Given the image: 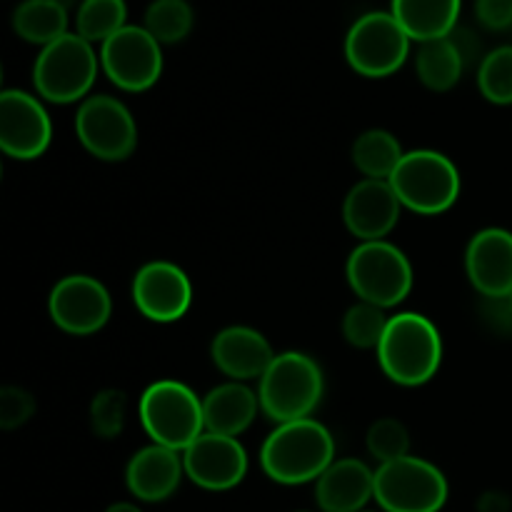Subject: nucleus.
Here are the masks:
<instances>
[{"label": "nucleus", "mask_w": 512, "mask_h": 512, "mask_svg": "<svg viewBox=\"0 0 512 512\" xmlns=\"http://www.w3.org/2000/svg\"><path fill=\"white\" fill-rule=\"evenodd\" d=\"M375 355L390 383L420 388L430 383L443 365V335L430 318L405 310L390 315Z\"/></svg>", "instance_id": "f257e3e1"}, {"label": "nucleus", "mask_w": 512, "mask_h": 512, "mask_svg": "<svg viewBox=\"0 0 512 512\" xmlns=\"http://www.w3.org/2000/svg\"><path fill=\"white\" fill-rule=\"evenodd\" d=\"M333 460V433L315 418L275 425L260 448V468L278 485L315 483Z\"/></svg>", "instance_id": "f03ea898"}, {"label": "nucleus", "mask_w": 512, "mask_h": 512, "mask_svg": "<svg viewBox=\"0 0 512 512\" xmlns=\"http://www.w3.org/2000/svg\"><path fill=\"white\" fill-rule=\"evenodd\" d=\"M258 383L260 413L275 425L313 418L325 393L320 365L298 350H285L275 355Z\"/></svg>", "instance_id": "7ed1b4c3"}, {"label": "nucleus", "mask_w": 512, "mask_h": 512, "mask_svg": "<svg viewBox=\"0 0 512 512\" xmlns=\"http://www.w3.org/2000/svg\"><path fill=\"white\" fill-rule=\"evenodd\" d=\"M100 70V53L78 33L63 35L40 48L33 63V88L40 100L55 105L83 103L90 98Z\"/></svg>", "instance_id": "20e7f679"}, {"label": "nucleus", "mask_w": 512, "mask_h": 512, "mask_svg": "<svg viewBox=\"0 0 512 512\" xmlns=\"http://www.w3.org/2000/svg\"><path fill=\"white\" fill-rule=\"evenodd\" d=\"M140 425L150 443L183 453L205 433L203 398L180 380H158L140 395Z\"/></svg>", "instance_id": "39448f33"}, {"label": "nucleus", "mask_w": 512, "mask_h": 512, "mask_svg": "<svg viewBox=\"0 0 512 512\" xmlns=\"http://www.w3.org/2000/svg\"><path fill=\"white\" fill-rule=\"evenodd\" d=\"M390 185L403 208L420 215H440L458 203L463 178L448 155L423 148L405 153L390 175Z\"/></svg>", "instance_id": "423d86ee"}, {"label": "nucleus", "mask_w": 512, "mask_h": 512, "mask_svg": "<svg viewBox=\"0 0 512 512\" xmlns=\"http://www.w3.org/2000/svg\"><path fill=\"white\" fill-rule=\"evenodd\" d=\"M348 285L358 300L390 310L413 290V265L398 245L388 240L358 243L345 265Z\"/></svg>", "instance_id": "0eeeda50"}, {"label": "nucleus", "mask_w": 512, "mask_h": 512, "mask_svg": "<svg viewBox=\"0 0 512 512\" xmlns=\"http://www.w3.org/2000/svg\"><path fill=\"white\" fill-rule=\"evenodd\" d=\"M448 495V478L425 458L405 455L375 470V503L383 512H440Z\"/></svg>", "instance_id": "6e6552de"}, {"label": "nucleus", "mask_w": 512, "mask_h": 512, "mask_svg": "<svg viewBox=\"0 0 512 512\" xmlns=\"http://www.w3.org/2000/svg\"><path fill=\"white\" fill-rule=\"evenodd\" d=\"M410 35L390 10L365 13L345 35V60L358 75L370 80L398 73L410 58Z\"/></svg>", "instance_id": "1a4fd4ad"}, {"label": "nucleus", "mask_w": 512, "mask_h": 512, "mask_svg": "<svg viewBox=\"0 0 512 512\" xmlns=\"http://www.w3.org/2000/svg\"><path fill=\"white\" fill-rule=\"evenodd\" d=\"M75 135L93 158L123 163L138 148V125L123 100L113 95H90L75 113Z\"/></svg>", "instance_id": "9d476101"}, {"label": "nucleus", "mask_w": 512, "mask_h": 512, "mask_svg": "<svg viewBox=\"0 0 512 512\" xmlns=\"http://www.w3.org/2000/svg\"><path fill=\"white\" fill-rule=\"evenodd\" d=\"M98 53L105 78L125 93H145L163 75V45L143 25H125Z\"/></svg>", "instance_id": "9b49d317"}, {"label": "nucleus", "mask_w": 512, "mask_h": 512, "mask_svg": "<svg viewBox=\"0 0 512 512\" xmlns=\"http://www.w3.org/2000/svg\"><path fill=\"white\" fill-rule=\"evenodd\" d=\"M48 313L55 328L75 338H85L108 325L113 315V298L93 275H65L50 290Z\"/></svg>", "instance_id": "f8f14e48"}, {"label": "nucleus", "mask_w": 512, "mask_h": 512, "mask_svg": "<svg viewBox=\"0 0 512 512\" xmlns=\"http://www.w3.org/2000/svg\"><path fill=\"white\" fill-rule=\"evenodd\" d=\"M53 123L43 100L25 90L0 93V150L13 160H35L50 148Z\"/></svg>", "instance_id": "ddd939ff"}, {"label": "nucleus", "mask_w": 512, "mask_h": 512, "mask_svg": "<svg viewBox=\"0 0 512 512\" xmlns=\"http://www.w3.org/2000/svg\"><path fill=\"white\" fill-rule=\"evenodd\" d=\"M133 305L150 323H178L193 303V283L180 265L170 260H150L135 273Z\"/></svg>", "instance_id": "4468645a"}, {"label": "nucleus", "mask_w": 512, "mask_h": 512, "mask_svg": "<svg viewBox=\"0 0 512 512\" xmlns=\"http://www.w3.org/2000/svg\"><path fill=\"white\" fill-rule=\"evenodd\" d=\"M185 478L210 493L238 488L248 475V453L238 438L205 430L193 445L183 450Z\"/></svg>", "instance_id": "2eb2a0df"}, {"label": "nucleus", "mask_w": 512, "mask_h": 512, "mask_svg": "<svg viewBox=\"0 0 512 512\" xmlns=\"http://www.w3.org/2000/svg\"><path fill=\"white\" fill-rule=\"evenodd\" d=\"M403 203L390 180H358L343 200V223L360 243L385 240L400 223Z\"/></svg>", "instance_id": "dca6fc26"}, {"label": "nucleus", "mask_w": 512, "mask_h": 512, "mask_svg": "<svg viewBox=\"0 0 512 512\" xmlns=\"http://www.w3.org/2000/svg\"><path fill=\"white\" fill-rule=\"evenodd\" d=\"M465 273L470 285L488 300L512 298V233L485 228L465 248Z\"/></svg>", "instance_id": "f3484780"}, {"label": "nucleus", "mask_w": 512, "mask_h": 512, "mask_svg": "<svg viewBox=\"0 0 512 512\" xmlns=\"http://www.w3.org/2000/svg\"><path fill=\"white\" fill-rule=\"evenodd\" d=\"M270 340L248 325H228L210 343V360L215 368L235 383L260 380L275 360Z\"/></svg>", "instance_id": "a211bd4d"}, {"label": "nucleus", "mask_w": 512, "mask_h": 512, "mask_svg": "<svg viewBox=\"0 0 512 512\" xmlns=\"http://www.w3.org/2000/svg\"><path fill=\"white\" fill-rule=\"evenodd\" d=\"M185 478L183 453L163 448V445H145L130 458L125 468V485L130 493L143 503H163Z\"/></svg>", "instance_id": "6ab92c4d"}, {"label": "nucleus", "mask_w": 512, "mask_h": 512, "mask_svg": "<svg viewBox=\"0 0 512 512\" xmlns=\"http://www.w3.org/2000/svg\"><path fill=\"white\" fill-rule=\"evenodd\" d=\"M375 500V470L358 458H335L315 480V503L323 512H363Z\"/></svg>", "instance_id": "aec40b11"}, {"label": "nucleus", "mask_w": 512, "mask_h": 512, "mask_svg": "<svg viewBox=\"0 0 512 512\" xmlns=\"http://www.w3.org/2000/svg\"><path fill=\"white\" fill-rule=\"evenodd\" d=\"M260 413V398L248 383H228L215 385L213 390L203 395V415L205 430L208 433L240 438L250 425L255 423Z\"/></svg>", "instance_id": "412c9836"}, {"label": "nucleus", "mask_w": 512, "mask_h": 512, "mask_svg": "<svg viewBox=\"0 0 512 512\" xmlns=\"http://www.w3.org/2000/svg\"><path fill=\"white\" fill-rule=\"evenodd\" d=\"M463 0H390V13L413 43L450 38L458 30Z\"/></svg>", "instance_id": "4be33fe9"}, {"label": "nucleus", "mask_w": 512, "mask_h": 512, "mask_svg": "<svg viewBox=\"0 0 512 512\" xmlns=\"http://www.w3.org/2000/svg\"><path fill=\"white\" fill-rule=\"evenodd\" d=\"M465 70V55L458 40L450 38L428 40L418 45L415 53V75L433 93H448L460 83Z\"/></svg>", "instance_id": "5701e85b"}, {"label": "nucleus", "mask_w": 512, "mask_h": 512, "mask_svg": "<svg viewBox=\"0 0 512 512\" xmlns=\"http://www.w3.org/2000/svg\"><path fill=\"white\" fill-rule=\"evenodd\" d=\"M10 25L20 40L45 48L70 33V13L55 0H23L13 10Z\"/></svg>", "instance_id": "b1692460"}, {"label": "nucleus", "mask_w": 512, "mask_h": 512, "mask_svg": "<svg viewBox=\"0 0 512 512\" xmlns=\"http://www.w3.org/2000/svg\"><path fill=\"white\" fill-rule=\"evenodd\" d=\"M350 158L355 170L368 180H390L400 160L405 158V150L390 130L370 128L355 138Z\"/></svg>", "instance_id": "393cba45"}, {"label": "nucleus", "mask_w": 512, "mask_h": 512, "mask_svg": "<svg viewBox=\"0 0 512 512\" xmlns=\"http://www.w3.org/2000/svg\"><path fill=\"white\" fill-rule=\"evenodd\" d=\"M75 30L80 38L93 45H103L128 23V3L125 0H83L75 10Z\"/></svg>", "instance_id": "a878e982"}, {"label": "nucleus", "mask_w": 512, "mask_h": 512, "mask_svg": "<svg viewBox=\"0 0 512 512\" xmlns=\"http://www.w3.org/2000/svg\"><path fill=\"white\" fill-rule=\"evenodd\" d=\"M195 23L193 5L188 0H153L145 8L143 28L158 40L160 45L183 43Z\"/></svg>", "instance_id": "bb28decb"}, {"label": "nucleus", "mask_w": 512, "mask_h": 512, "mask_svg": "<svg viewBox=\"0 0 512 512\" xmlns=\"http://www.w3.org/2000/svg\"><path fill=\"white\" fill-rule=\"evenodd\" d=\"M388 323L390 315L383 308H378L373 303H365V300H358V303L345 310L340 330H343L345 343L353 345V348L378 350Z\"/></svg>", "instance_id": "cd10ccee"}, {"label": "nucleus", "mask_w": 512, "mask_h": 512, "mask_svg": "<svg viewBox=\"0 0 512 512\" xmlns=\"http://www.w3.org/2000/svg\"><path fill=\"white\" fill-rule=\"evenodd\" d=\"M478 90L488 103L512 105V45L490 50L478 68Z\"/></svg>", "instance_id": "c85d7f7f"}, {"label": "nucleus", "mask_w": 512, "mask_h": 512, "mask_svg": "<svg viewBox=\"0 0 512 512\" xmlns=\"http://www.w3.org/2000/svg\"><path fill=\"white\" fill-rule=\"evenodd\" d=\"M128 418V395L118 388H105L90 403V428L95 438L113 440L123 433Z\"/></svg>", "instance_id": "c756f323"}, {"label": "nucleus", "mask_w": 512, "mask_h": 512, "mask_svg": "<svg viewBox=\"0 0 512 512\" xmlns=\"http://www.w3.org/2000/svg\"><path fill=\"white\" fill-rule=\"evenodd\" d=\"M365 445L380 465L393 463V460L410 455V433L398 418H380L368 428Z\"/></svg>", "instance_id": "7c9ffc66"}, {"label": "nucleus", "mask_w": 512, "mask_h": 512, "mask_svg": "<svg viewBox=\"0 0 512 512\" xmlns=\"http://www.w3.org/2000/svg\"><path fill=\"white\" fill-rule=\"evenodd\" d=\"M35 415V398L25 388L5 385L0 390V428L18 430Z\"/></svg>", "instance_id": "2f4dec72"}, {"label": "nucleus", "mask_w": 512, "mask_h": 512, "mask_svg": "<svg viewBox=\"0 0 512 512\" xmlns=\"http://www.w3.org/2000/svg\"><path fill=\"white\" fill-rule=\"evenodd\" d=\"M475 15L488 30L512 28V0H475Z\"/></svg>", "instance_id": "473e14b6"}, {"label": "nucleus", "mask_w": 512, "mask_h": 512, "mask_svg": "<svg viewBox=\"0 0 512 512\" xmlns=\"http://www.w3.org/2000/svg\"><path fill=\"white\" fill-rule=\"evenodd\" d=\"M105 512H143L135 503H113Z\"/></svg>", "instance_id": "72a5a7b5"}, {"label": "nucleus", "mask_w": 512, "mask_h": 512, "mask_svg": "<svg viewBox=\"0 0 512 512\" xmlns=\"http://www.w3.org/2000/svg\"><path fill=\"white\" fill-rule=\"evenodd\" d=\"M55 3H60L70 13V10H78V5L83 3V0H55Z\"/></svg>", "instance_id": "f704fd0d"}, {"label": "nucleus", "mask_w": 512, "mask_h": 512, "mask_svg": "<svg viewBox=\"0 0 512 512\" xmlns=\"http://www.w3.org/2000/svg\"><path fill=\"white\" fill-rule=\"evenodd\" d=\"M510 303H512V298H510Z\"/></svg>", "instance_id": "c9c22d12"}, {"label": "nucleus", "mask_w": 512, "mask_h": 512, "mask_svg": "<svg viewBox=\"0 0 512 512\" xmlns=\"http://www.w3.org/2000/svg\"><path fill=\"white\" fill-rule=\"evenodd\" d=\"M363 512H365V510H363Z\"/></svg>", "instance_id": "e433bc0d"}]
</instances>
